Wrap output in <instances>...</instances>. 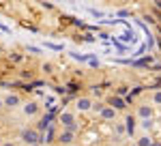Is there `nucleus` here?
<instances>
[{
	"label": "nucleus",
	"mask_w": 161,
	"mask_h": 146,
	"mask_svg": "<svg viewBox=\"0 0 161 146\" xmlns=\"http://www.w3.org/2000/svg\"><path fill=\"white\" fill-rule=\"evenodd\" d=\"M24 140L28 142V144H35L39 140V135H37V131H24Z\"/></svg>",
	"instance_id": "f257e3e1"
},
{
	"label": "nucleus",
	"mask_w": 161,
	"mask_h": 146,
	"mask_svg": "<svg viewBox=\"0 0 161 146\" xmlns=\"http://www.w3.org/2000/svg\"><path fill=\"white\" fill-rule=\"evenodd\" d=\"M17 103H19V99L15 97V95H9V97L4 99V105H9V108H15Z\"/></svg>",
	"instance_id": "f03ea898"
},
{
	"label": "nucleus",
	"mask_w": 161,
	"mask_h": 146,
	"mask_svg": "<svg viewBox=\"0 0 161 146\" xmlns=\"http://www.w3.org/2000/svg\"><path fill=\"white\" fill-rule=\"evenodd\" d=\"M90 108V101H88V99H80V101H77V110H88Z\"/></svg>",
	"instance_id": "7ed1b4c3"
},
{
	"label": "nucleus",
	"mask_w": 161,
	"mask_h": 146,
	"mask_svg": "<svg viewBox=\"0 0 161 146\" xmlns=\"http://www.w3.org/2000/svg\"><path fill=\"white\" fill-rule=\"evenodd\" d=\"M60 121H62V125H71V122H73V116H71V114H62Z\"/></svg>",
	"instance_id": "20e7f679"
},
{
	"label": "nucleus",
	"mask_w": 161,
	"mask_h": 146,
	"mask_svg": "<svg viewBox=\"0 0 161 146\" xmlns=\"http://www.w3.org/2000/svg\"><path fill=\"white\" fill-rule=\"evenodd\" d=\"M24 112L26 114H35V112H37V103H28V105L24 108Z\"/></svg>",
	"instance_id": "39448f33"
},
{
	"label": "nucleus",
	"mask_w": 161,
	"mask_h": 146,
	"mask_svg": "<svg viewBox=\"0 0 161 146\" xmlns=\"http://www.w3.org/2000/svg\"><path fill=\"white\" fill-rule=\"evenodd\" d=\"M60 142L69 144V142H71V133H64V135H60Z\"/></svg>",
	"instance_id": "423d86ee"
},
{
	"label": "nucleus",
	"mask_w": 161,
	"mask_h": 146,
	"mask_svg": "<svg viewBox=\"0 0 161 146\" xmlns=\"http://www.w3.org/2000/svg\"><path fill=\"white\" fill-rule=\"evenodd\" d=\"M103 116H105V118H112V116H114V110H103Z\"/></svg>",
	"instance_id": "0eeeda50"
},
{
	"label": "nucleus",
	"mask_w": 161,
	"mask_h": 146,
	"mask_svg": "<svg viewBox=\"0 0 161 146\" xmlns=\"http://www.w3.org/2000/svg\"><path fill=\"white\" fill-rule=\"evenodd\" d=\"M155 103H161V93H157V95H155Z\"/></svg>",
	"instance_id": "6e6552de"
},
{
	"label": "nucleus",
	"mask_w": 161,
	"mask_h": 146,
	"mask_svg": "<svg viewBox=\"0 0 161 146\" xmlns=\"http://www.w3.org/2000/svg\"><path fill=\"white\" fill-rule=\"evenodd\" d=\"M4 146H13V144H4Z\"/></svg>",
	"instance_id": "1a4fd4ad"
},
{
	"label": "nucleus",
	"mask_w": 161,
	"mask_h": 146,
	"mask_svg": "<svg viewBox=\"0 0 161 146\" xmlns=\"http://www.w3.org/2000/svg\"><path fill=\"white\" fill-rule=\"evenodd\" d=\"M0 105H2V103H0Z\"/></svg>",
	"instance_id": "9d476101"
}]
</instances>
